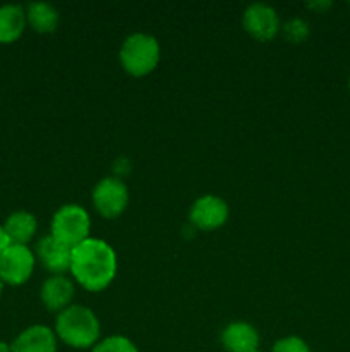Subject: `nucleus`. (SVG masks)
I'll list each match as a JSON object with an SVG mask.
<instances>
[{"label": "nucleus", "instance_id": "nucleus-18", "mask_svg": "<svg viewBox=\"0 0 350 352\" xmlns=\"http://www.w3.org/2000/svg\"><path fill=\"white\" fill-rule=\"evenodd\" d=\"M9 244V237H7L5 230H3V226H0V254L3 253V250H5Z\"/></svg>", "mask_w": 350, "mask_h": 352}, {"label": "nucleus", "instance_id": "nucleus-2", "mask_svg": "<svg viewBox=\"0 0 350 352\" xmlns=\"http://www.w3.org/2000/svg\"><path fill=\"white\" fill-rule=\"evenodd\" d=\"M55 336L72 349H89L100 342L98 316L89 308L71 305L55 320Z\"/></svg>", "mask_w": 350, "mask_h": 352}, {"label": "nucleus", "instance_id": "nucleus-3", "mask_svg": "<svg viewBox=\"0 0 350 352\" xmlns=\"http://www.w3.org/2000/svg\"><path fill=\"white\" fill-rule=\"evenodd\" d=\"M161 58L160 43L148 33H132L124 40L119 60L124 71L134 78H143L156 69Z\"/></svg>", "mask_w": 350, "mask_h": 352}, {"label": "nucleus", "instance_id": "nucleus-20", "mask_svg": "<svg viewBox=\"0 0 350 352\" xmlns=\"http://www.w3.org/2000/svg\"><path fill=\"white\" fill-rule=\"evenodd\" d=\"M3 285H5V284H3L2 278H0V296H2V292H3Z\"/></svg>", "mask_w": 350, "mask_h": 352}, {"label": "nucleus", "instance_id": "nucleus-12", "mask_svg": "<svg viewBox=\"0 0 350 352\" xmlns=\"http://www.w3.org/2000/svg\"><path fill=\"white\" fill-rule=\"evenodd\" d=\"M259 332L247 322L230 323L222 332V344L226 352H256L259 351Z\"/></svg>", "mask_w": 350, "mask_h": 352}, {"label": "nucleus", "instance_id": "nucleus-11", "mask_svg": "<svg viewBox=\"0 0 350 352\" xmlns=\"http://www.w3.org/2000/svg\"><path fill=\"white\" fill-rule=\"evenodd\" d=\"M57 340L50 327L31 325L14 339L10 352H57Z\"/></svg>", "mask_w": 350, "mask_h": 352}, {"label": "nucleus", "instance_id": "nucleus-17", "mask_svg": "<svg viewBox=\"0 0 350 352\" xmlns=\"http://www.w3.org/2000/svg\"><path fill=\"white\" fill-rule=\"evenodd\" d=\"M271 352H311V347L307 346L304 339L297 336H288L283 339L277 340Z\"/></svg>", "mask_w": 350, "mask_h": 352}, {"label": "nucleus", "instance_id": "nucleus-13", "mask_svg": "<svg viewBox=\"0 0 350 352\" xmlns=\"http://www.w3.org/2000/svg\"><path fill=\"white\" fill-rule=\"evenodd\" d=\"M3 230H5L10 244L27 246V243L36 236L38 220L33 213L19 210V212H14L7 217L5 222H3Z\"/></svg>", "mask_w": 350, "mask_h": 352}, {"label": "nucleus", "instance_id": "nucleus-10", "mask_svg": "<svg viewBox=\"0 0 350 352\" xmlns=\"http://www.w3.org/2000/svg\"><path fill=\"white\" fill-rule=\"evenodd\" d=\"M74 284L65 275H50L43 282L40 291L41 302L51 313H60L72 305L74 299Z\"/></svg>", "mask_w": 350, "mask_h": 352}, {"label": "nucleus", "instance_id": "nucleus-9", "mask_svg": "<svg viewBox=\"0 0 350 352\" xmlns=\"http://www.w3.org/2000/svg\"><path fill=\"white\" fill-rule=\"evenodd\" d=\"M36 258L45 270L50 272L51 275H64L65 272L71 270L72 250L48 234L38 241Z\"/></svg>", "mask_w": 350, "mask_h": 352}, {"label": "nucleus", "instance_id": "nucleus-1", "mask_svg": "<svg viewBox=\"0 0 350 352\" xmlns=\"http://www.w3.org/2000/svg\"><path fill=\"white\" fill-rule=\"evenodd\" d=\"M74 280L89 292H102L117 275V254L106 241L89 237L72 250L71 270Z\"/></svg>", "mask_w": 350, "mask_h": 352}, {"label": "nucleus", "instance_id": "nucleus-19", "mask_svg": "<svg viewBox=\"0 0 350 352\" xmlns=\"http://www.w3.org/2000/svg\"><path fill=\"white\" fill-rule=\"evenodd\" d=\"M0 352H10V344L0 340Z\"/></svg>", "mask_w": 350, "mask_h": 352}, {"label": "nucleus", "instance_id": "nucleus-14", "mask_svg": "<svg viewBox=\"0 0 350 352\" xmlns=\"http://www.w3.org/2000/svg\"><path fill=\"white\" fill-rule=\"evenodd\" d=\"M26 9L19 3L0 6V43L19 40L26 28Z\"/></svg>", "mask_w": 350, "mask_h": 352}, {"label": "nucleus", "instance_id": "nucleus-22", "mask_svg": "<svg viewBox=\"0 0 350 352\" xmlns=\"http://www.w3.org/2000/svg\"><path fill=\"white\" fill-rule=\"evenodd\" d=\"M256 352H261V351H256Z\"/></svg>", "mask_w": 350, "mask_h": 352}, {"label": "nucleus", "instance_id": "nucleus-4", "mask_svg": "<svg viewBox=\"0 0 350 352\" xmlns=\"http://www.w3.org/2000/svg\"><path fill=\"white\" fill-rule=\"evenodd\" d=\"M50 236L55 237L58 243L74 250L75 246L89 239L91 232V219L82 206L69 203L60 206L51 217Z\"/></svg>", "mask_w": 350, "mask_h": 352}, {"label": "nucleus", "instance_id": "nucleus-15", "mask_svg": "<svg viewBox=\"0 0 350 352\" xmlns=\"http://www.w3.org/2000/svg\"><path fill=\"white\" fill-rule=\"evenodd\" d=\"M26 21L36 33H51L58 26V10L47 2H33L26 7Z\"/></svg>", "mask_w": 350, "mask_h": 352}, {"label": "nucleus", "instance_id": "nucleus-16", "mask_svg": "<svg viewBox=\"0 0 350 352\" xmlns=\"http://www.w3.org/2000/svg\"><path fill=\"white\" fill-rule=\"evenodd\" d=\"M91 352H139L136 344L124 336H110L100 340Z\"/></svg>", "mask_w": 350, "mask_h": 352}, {"label": "nucleus", "instance_id": "nucleus-5", "mask_svg": "<svg viewBox=\"0 0 350 352\" xmlns=\"http://www.w3.org/2000/svg\"><path fill=\"white\" fill-rule=\"evenodd\" d=\"M36 254L30 246L9 244L0 254V278L5 285H23L31 278Z\"/></svg>", "mask_w": 350, "mask_h": 352}, {"label": "nucleus", "instance_id": "nucleus-21", "mask_svg": "<svg viewBox=\"0 0 350 352\" xmlns=\"http://www.w3.org/2000/svg\"><path fill=\"white\" fill-rule=\"evenodd\" d=\"M349 88H350V78H349Z\"/></svg>", "mask_w": 350, "mask_h": 352}, {"label": "nucleus", "instance_id": "nucleus-7", "mask_svg": "<svg viewBox=\"0 0 350 352\" xmlns=\"http://www.w3.org/2000/svg\"><path fill=\"white\" fill-rule=\"evenodd\" d=\"M229 215L230 208L225 199L215 195H205L192 203L189 219L199 230L209 232L225 226Z\"/></svg>", "mask_w": 350, "mask_h": 352}, {"label": "nucleus", "instance_id": "nucleus-6", "mask_svg": "<svg viewBox=\"0 0 350 352\" xmlns=\"http://www.w3.org/2000/svg\"><path fill=\"white\" fill-rule=\"evenodd\" d=\"M95 210L103 219H117L126 212L129 205V191L127 186L117 177H103L96 182L91 192Z\"/></svg>", "mask_w": 350, "mask_h": 352}, {"label": "nucleus", "instance_id": "nucleus-8", "mask_svg": "<svg viewBox=\"0 0 350 352\" xmlns=\"http://www.w3.org/2000/svg\"><path fill=\"white\" fill-rule=\"evenodd\" d=\"M244 30L257 41H268L277 36L280 19L277 10L268 3H250L242 16Z\"/></svg>", "mask_w": 350, "mask_h": 352}]
</instances>
